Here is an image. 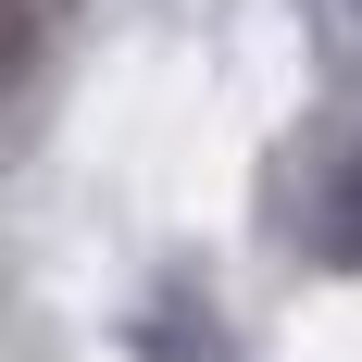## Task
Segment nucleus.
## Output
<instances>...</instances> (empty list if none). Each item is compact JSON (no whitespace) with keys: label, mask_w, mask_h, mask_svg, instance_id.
<instances>
[{"label":"nucleus","mask_w":362,"mask_h":362,"mask_svg":"<svg viewBox=\"0 0 362 362\" xmlns=\"http://www.w3.org/2000/svg\"><path fill=\"white\" fill-rule=\"evenodd\" d=\"M313 250L362 275V138L337 150V175H325V213H313Z\"/></svg>","instance_id":"f257e3e1"}]
</instances>
